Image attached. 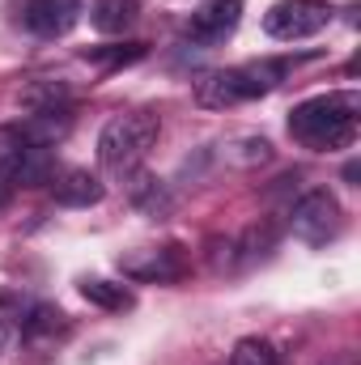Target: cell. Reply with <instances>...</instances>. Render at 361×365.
<instances>
[{
	"label": "cell",
	"instance_id": "5",
	"mask_svg": "<svg viewBox=\"0 0 361 365\" xmlns=\"http://www.w3.org/2000/svg\"><path fill=\"white\" fill-rule=\"evenodd\" d=\"M327 21H332V4H323V0H276L264 13V30L272 38H280V43L310 38Z\"/></svg>",
	"mask_w": 361,
	"mask_h": 365
},
{
	"label": "cell",
	"instance_id": "16",
	"mask_svg": "<svg viewBox=\"0 0 361 365\" xmlns=\"http://www.w3.org/2000/svg\"><path fill=\"white\" fill-rule=\"evenodd\" d=\"M56 331H64V314L56 310V306H30L26 314H21V336H56Z\"/></svg>",
	"mask_w": 361,
	"mask_h": 365
},
{
	"label": "cell",
	"instance_id": "9",
	"mask_svg": "<svg viewBox=\"0 0 361 365\" xmlns=\"http://www.w3.org/2000/svg\"><path fill=\"white\" fill-rule=\"evenodd\" d=\"M51 195H56V204H64V208H90V204L102 200V182H98V175H90V170H56Z\"/></svg>",
	"mask_w": 361,
	"mask_h": 365
},
{
	"label": "cell",
	"instance_id": "2",
	"mask_svg": "<svg viewBox=\"0 0 361 365\" xmlns=\"http://www.w3.org/2000/svg\"><path fill=\"white\" fill-rule=\"evenodd\" d=\"M158 140V115L153 110H128V115H115L102 136H98V162L102 170L111 175H128L145 162V153L153 149Z\"/></svg>",
	"mask_w": 361,
	"mask_h": 365
},
{
	"label": "cell",
	"instance_id": "4",
	"mask_svg": "<svg viewBox=\"0 0 361 365\" xmlns=\"http://www.w3.org/2000/svg\"><path fill=\"white\" fill-rule=\"evenodd\" d=\"M340 225H345V212H340V204H336V195H332L327 187L306 191V195L289 208V230H293L306 247L332 242V238L340 234Z\"/></svg>",
	"mask_w": 361,
	"mask_h": 365
},
{
	"label": "cell",
	"instance_id": "19",
	"mask_svg": "<svg viewBox=\"0 0 361 365\" xmlns=\"http://www.w3.org/2000/svg\"><path fill=\"white\" fill-rule=\"evenodd\" d=\"M0 204H4V191H0Z\"/></svg>",
	"mask_w": 361,
	"mask_h": 365
},
{
	"label": "cell",
	"instance_id": "18",
	"mask_svg": "<svg viewBox=\"0 0 361 365\" xmlns=\"http://www.w3.org/2000/svg\"><path fill=\"white\" fill-rule=\"evenodd\" d=\"M9 340H13V327H9V323H4V319H0V353H4V349H9Z\"/></svg>",
	"mask_w": 361,
	"mask_h": 365
},
{
	"label": "cell",
	"instance_id": "6",
	"mask_svg": "<svg viewBox=\"0 0 361 365\" xmlns=\"http://www.w3.org/2000/svg\"><path fill=\"white\" fill-rule=\"evenodd\" d=\"M115 264H119V272L128 276V280H158V284L179 280L183 268H187L179 247H141V251H123Z\"/></svg>",
	"mask_w": 361,
	"mask_h": 365
},
{
	"label": "cell",
	"instance_id": "11",
	"mask_svg": "<svg viewBox=\"0 0 361 365\" xmlns=\"http://www.w3.org/2000/svg\"><path fill=\"white\" fill-rule=\"evenodd\" d=\"M123 179H128V200H132L136 208H145L149 217H158V212H166V208H171V195H166V187L153 179V175H145L141 166H136V170H128Z\"/></svg>",
	"mask_w": 361,
	"mask_h": 365
},
{
	"label": "cell",
	"instance_id": "10",
	"mask_svg": "<svg viewBox=\"0 0 361 365\" xmlns=\"http://www.w3.org/2000/svg\"><path fill=\"white\" fill-rule=\"evenodd\" d=\"M141 17V0H93L90 21L102 34H123L132 21Z\"/></svg>",
	"mask_w": 361,
	"mask_h": 365
},
{
	"label": "cell",
	"instance_id": "13",
	"mask_svg": "<svg viewBox=\"0 0 361 365\" xmlns=\"http://www.w3.org/2000/svg\"><path fill=\"white\" fill-rule=\"evenodd\" d=\"M64 102H68V86L64 81H51V77L30 81L21 90V106H30V110H64Z\"/></svg>",
	"mask_w": 361,
	"mask_h": 365
},
{
	"label": "cell",
	"instance_id": "8",
	"mask_svg": "<svg viewBox=\"0 0 361 365\" xmlns=\"http://www.w3.org/2000/svg\"><path fill=\"white\" fill-rule=\"evenodd\" d=\"M238 21H243V0H204V4L191 13L187 34H191L195 43L213 47V43H225V38L238 30Z\"/></svg>",
	"mask_w": 361,
	"mask_h": 365
},
{
	"label": "cell",
	"instance_id": "14",
	"mask_svg": "<svg viewBox=\"0 0 361 365\" xmlns=\"http://www.w3.org/2000/svg\"><path fill=\"white\" fill-rule=\"evenodd\" d=\"M145 43H106V47H90L86 51V60L98 64V68H123V64H136V60H145Z\"/></svg>",
	"mask_w": 361,
	"mask_h": 365
},
{
	"label": "cell",
	"instance_id": "1",
	"mask_svg": "<svg viewBox=\"0 0 361 365\" xmlns=\"http://www.w3.org/2000/svg\"><path fill=\"white\" fill-rule=\"evenodd\" d=\"M357 115L361 98L353 90L345 93H319L306 98L289 110V136L315 153H336L357 140Z\"/></svg>",
	"mask_w": 361,
	"mask_h": 365
},
{
	"label": "cell",
	"instance_id": "3",
	"mask_svg": "<svg viewBox=\"0 0 361 365\" xmlns=\"http://www.w3.org/2000/svg\"><path fill=\"white\" fill-rule=\"evenodd\" d=\"M285 73H289L285 60H276V64H243V68H217V73H208L195 86V102L208 106V110H225V106H238V102L272 93Z\"/></svg>",
	"mask_w": 361,
	"mask_h": 365
},
{
	"label": "cell",
	"instance_id": "7",
	"mask_svg": "<svg viewBox=\"0 0 361 365\" xmlns=\"http://www.w3.org/2000/svg\"><path fill=\"white\" fill-rule=\"evenodd\" d=\"M81 0H26L21 4V26L39 38H60L81 21Z\"/></svg>",
	"mask_w": 361,
	"mask_h": 365
},
{
	"label": "cell",
	"instance_id": "17",
	"mask_svg": "<svg viewBox=\"0 0 361 365\" xmlns=\"http://www.w3.org/2000/svg\"><path fill=\"white\" fill-rule=\"evenodd\" d=\"M21 149H26V136L17 128H0V191L13 187V170H17Z\"/></svg>",
	"mask_w": 361,
	"mask_h": 365
},
{
	"label": "cell",
	"instance_id": "12",
	"mask_svg": "<svg viewBox=\"0 0 361 365\" xmlns=\"http://www.w3.org/2000/svg\"><path fill=\"white\" fill-rule=\"evenodd\" d=\"M81 297L98 306V310H132L136 306V293L128 284H115V280H81Z\"/></svg>",
	"mask_w": 361,
	"mask_h": 365
},
{
	"label": "cell",
	"instance_id": "15",
	"mask_svg": "<svg viewBox=\"0 0 361 365\" xmlns=\"http://www.w3.org/2000/svg\"><path fill=\"white\" fill-rule=\"evenodd\" d=\"M230 365H280V353L272 340H260V336H247L234 344L230 353Z\"/></svg>",
	"mask_w": 361,
	"mask_h": 365
}]
</instances>
